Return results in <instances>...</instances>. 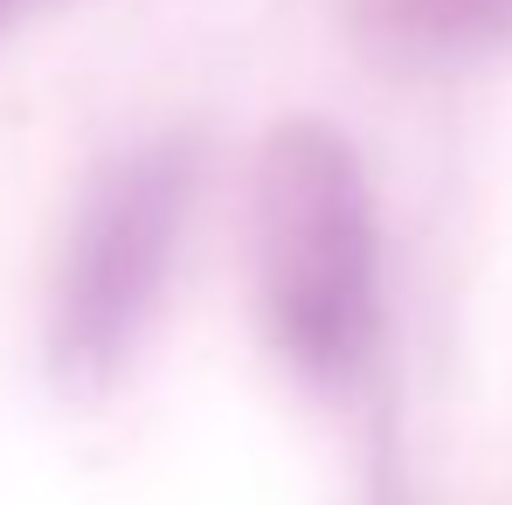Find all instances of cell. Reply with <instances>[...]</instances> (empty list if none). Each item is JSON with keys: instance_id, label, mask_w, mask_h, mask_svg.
Masks as SVG:
<instances>
[{"instance_id": "obj_1", "label": "cell", "mask_w": 512, "mask_h": 505, "mask_svg": "<svg viewBox=\"0 0 512 505\" xmlns=\"http://www.w3.org/2000/svg\"><path fill=\"white\" fill-rule=\"evenodd\" d=\"M256 305L270 346L319 388L360 381L381 339L374 194L333 125L291 118L256 160Z\"/></svg>"}, {"instance_id": "obj_2", "label": "cell", "mask_w": 512, "mask_h": 505, "mask_svg": "<svg viewBox=\"0 0 512 505\" xmlns=\"http://www.w3.org/2000/svg\"><path fill=\"white\" fill-rule=\"evenodd\" d=\"M187 201H194L187 139H160L111 160L84 194L70 250H63V277H56V312H49V360L70 395H104L125 374L160 305Z\"/></svg>"}, {"instance_id": "obj_3", "label": "cell", "mask_w": 512, "mask_h": 505, "mask_svg": "<svg viewBox=\"0 0 512 505\" xmlns=\"http://www.w3.org/2000/svg\"><path fill=\"white\" fill-rule=\"evenodd\" d=\"M353 14L388 56H478L512 35V0H353Z\"/></svg>"}, {"instance_id": "obj_4", "label": "cell", "mask_w": 512, "mask_h": 505, "mask_svg": "<svg viewBox=\"0 0 512 505\" xmlns=\"http://www.w3.org/2000/svg\"><path fill=\"white\" fill-rule=\"evenodd\" d=\"M35 7H49V0H0V35H7L21 14H35Z\"/></svg>"}]
</instances>
